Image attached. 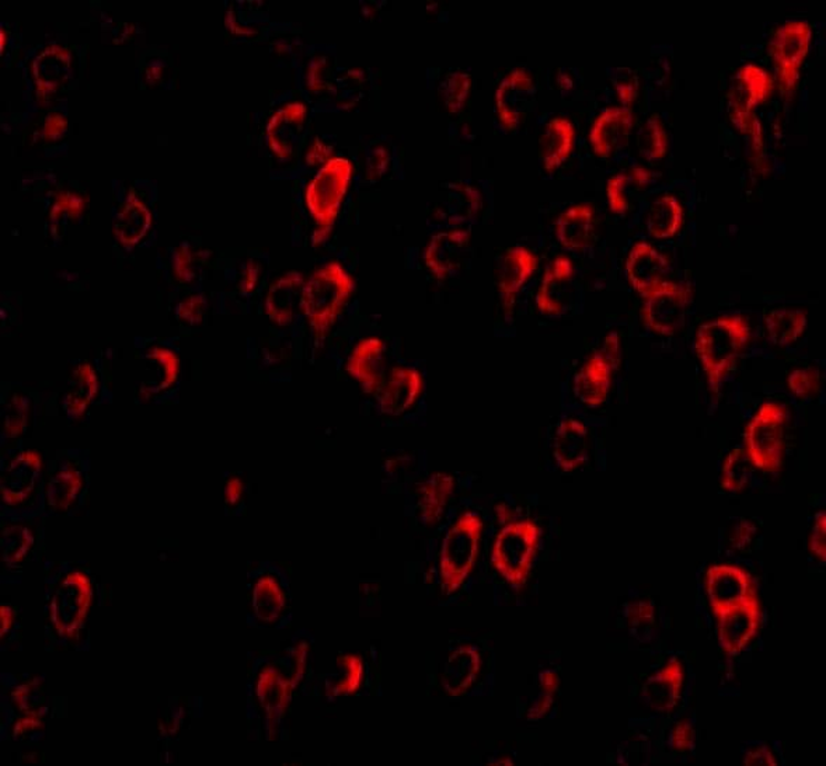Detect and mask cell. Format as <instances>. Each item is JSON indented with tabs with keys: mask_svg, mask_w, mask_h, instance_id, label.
Segmentation results:
<instances>
[{
	"mask_svg": "<svg viewBox=\"0 0 826 766\" xmlns=\"http://www.w3.org/2000/svg\"><path fill=\"white\" fill-rule=\"evenodd\" d=\"M27 415H29V400L20 394H14L9 404L3 405V428L9 434L23 430L26 427Z\"/></svg>",
	"mask_w": 826,
	"mask_h": 766,
	"instance_id": "8d00e7d4",
	"label": "cell"
},
{
	"mask_svg": "<svg viewBox=\"0 0 826 766\" xmlns=\"http://www.w3.org/2000/svg\"><path fill=\"white\" fill-rule=\"evenodd\" d=\"M40 469V455L33 449H24V451L14 455L9 468H3L4 498L9 503L23 500L30 491H33Z\"/></svg>",
	"mask_w": 826,
	"mask_h": 766,
	"instance_id": "4316f807",
	"label": "cell"
},
{
	"mask_svg": "<svg viewBox=\"0 0 826 766\" xmlns=\"http://www.w3.org/2000/svg\"><path fill=\"white\" fill-rule=\"evenodd\" d=\"M635 125L631 107L614 106L599 112L589 128V143L600 158H610L629 143Z\"/></svg>",
	"mask_w": 826,
	"mask_h": 766,
	"instance_id": "5bb4252c",
	"label": "cell"
},
{
	"mask_svg": "<svg viewBox=\"0 0 826 766\" xmlns=\"http://www.w3.org/2000/svg\"><path fill=\"white\" fill-rule=\"evenodd\" d=\"M774 90V78L756 63H745L733 78L728 94V111L734 125L743 132L753 128V112Z\"/></svg>",
	"mask_w": 826,
	"mask_h": 766,
	"instance_id": "30bf717a",
	"label": "cell"
},
{
	"mask_svg": "<svg viewBox=\"0 0 826 766\" xmlns=\"http://www.w3.org/2000/svg\"><path fill=\"white\" fill-rule=\"evenodd\" d=\"M479 669V656L470 648H460L449 657L444 669L442 684L449 694H464L474 683Z\"/></svg>",
	"mask_w": 826,
	"mask_h": 766,
	"instance_id": "1f68e13d",
	"label": "cell"
},
{
	"mask_svg": "<svg viewBox=\"0 0 826 766\" xmlns=\"http://www.w3.org/2000/svg\"><path fill=\"white\" fill-rule=\"evenodd\" d=\"M595 211L591 203L577 202L568 207L556 221V238L563 248L586 250L595 233Z\"/></svg>",
	"mask_w": 826,
	"mask_h": 766,
	"instance_id": "cb8c5ba5",
	"label": "cell"
},
{
	"mask_svg": "<svg viewBox=\"0 0 826 766\" xmlns=\"http://www.w3.org/2000/svg\"><path fill=\"white\" fill-rule=\"evenodd\" d=\"M668 267L667 257L657 248H654L651 243L641 240V242L631 246L626 259L625 270L631 287L645 298L654 288L665 281Z\"/></svg>",
	"mask_w": 826,
	"mask_h": 766,
	"instance_id": "d6986e66",
	"label": "cell"
},
{
	"mask_svg": "<svg viewBox=\"0 0 826 766\" xmlns=\"http://www.w3.org/2000/svg\"><path fill=\"white\" fill-rule=\"evenodd\" d=\"M614 84L618 90L619 99L626 107H630L635 101L638 90V80L636 74L630 71L629 68H618L615 71Z\"/></svg>",
	"mask_w": 826,
	"mask_h": 766,
	"instance_id": "ab89813d",
	"label": "cell"
},
{
	"mask_svg": "<svg viewBox=\"0 0 826 766\" xmlns=\"http://www.w3.org/2000/svg\"><path fill=\"white\" fill-rule=\"evenodd\" d=\"M574 278H576V267L567 256L556 257L546 267L535 297L536 307L541 314L560 316L566 312L571 305Z\"/></svg>",
	"mask_w": 826,
	"mask_h": 766,
	"instance_id": "9a60e30c",
	"label": "cell"
},
{
	"mask_svg": "<svg viewBox=\"0 0 826 766\" xmlns=\"http://www.w3.org/2000/svg\"><path fill=\"white\" fill-rule=\"evenodd\" d=\"M653 181L651 171L641 166H633V168L610 176L606 183V200H608L610 210L615 213L629 211L631 203Z\"/></svg>",
	"mask_w": 826,
	"mask_h": 766,
	"instance_id": "d4e9b609",
	"label": "cell"
},
{
	"mask_svg": "<svg viewBox=\"0 0 826 766\" xmlns=\"http://www.w3.org/2000/svg\"><path fill=\"white\" fill-rule=\"evenodd\" d=\"M589 434L586 422L566 417L557 425L554 455L561 469L573 470L588 459Z\"/></svg>",
	"mask_w": 826,
	"mask_h": 766,
	"instance_id": "7402d4cb",
	"label": "cell"
},
{
	"mask_svg": "<svg viewBox=\"0 0 826 766\" xmlns=\"http://www.w3.org/2000/svg\"><path fill=\"white\" fill-rule=\"evenodd\" d=\"M482 521L479 514L466 511L458 517L445 535L441 549L442 586L448 593L462 586L474 566L481 537Z\"/></svg>",
	"mask_w": 826,
	"mask_h": 766,
	"instance_id": "5b68a950",
	"label": "cell"
},
{
	"mask_svg": "<svg viewBox=\"0 0 826 766\" xmlns=\"http://www.w3.org/2000/svg\"><path fill=\"white\" fill-rule=\"evenodd\" d=\"M426 380L420 369L400 366L391 369L378 394L379 407L385 415L401 416L421 398Z\"/></svg>",
	"mask_w": 826,
	"mask_h": 766,
	"instance_id": "ac0fdd59",
	"label": "cell"
},
{
	"mask_svg": "<svg viewBox=\"0 0 826 766\" xmlns=\"http://www.w3.org/2000/svg\"><path fill=\"white\" fill-rule=\"evenodd\" d=\"M825 521L826 514L824 510L815 514L812 537H809V549H812L815 557L825 561L826 548H825Z\"/></svg>",
	"mask_w": 826,
	"mask_h": 766,
	"instance_id": "b9f144b4",
	"label": "cell"
},
{
	"mask_svg": "<svg viewBox=\"0 0 826 766\" xmlns=\"http://www.w3.org/2000/svg\"><path fill=\"white\" fill-rule=\"evenodd\" d=\"M718 618V637L724 650L738 655L758 630L762 620L759 599L749 597L744 601L716 614Z\"/></svg>",
	"mask_w": 826,
	"mask_h": 766,
	"instance_id": "7c38bea8",
	"label": "cell"
},
{
	"mask_svg": "<svg viewBox=\"0 0 826 766\" xmlns=\"http://www.w3.org/2000/svg\"><path fill=\"white\" fill-rule=\"evenodd\" d=\"M684 223V208L677 197L664 195L648 208L646 227L653 238L665 240L679 232Z\"/></svg>",
	"mask_w": 826,
	"mask_h": 766,
	"instance_id": "f1b7e54d",
	"label": "cell"
},
{
	"mask_svg": "<svg viewBox=\"0 0 826 766\" xmlns=\"http://www.w3.org/2000/svg\"><path fill=\"white\" fill-rule=\"evenodd\" d=\"M765 326L772 342L788 346L806 331L808 316L802 309L776 308L766 314Z\"/></svg>",
	"mask_w": 826,
	"mask_h": 766,
	"instance_id": "f546056e",
	"label": "cell"
},
{
	"mask_svg": "<svg viewBox=\"0 0 826 766\" xmlns=\"http://www.w3.org/2000/svg\"><path fill=\"white\" fill-rule=\"evenodd\" d=\"M342 666L346 668V677L339 685V693L350 694L361 684L364 668L361 658L357 656L341 657Z\"/></svg>",
	"mask_w": 826,
	"mask_h": 766,
	"instance_id": "60d3db41",
	"label": "cell"
},
{
	"mask_svg": "<svg viewBox=\"0 0 826 766\" xmlns=\"http://www.w3.org/2000/svg\"><path fill=\"white\" fill-rule=\"evenodd\" d=\"M470 86L471 82L468 73L456 71L448 74L444 83L442 93L445 103H447L450 111L459 110L464 106L466 98L469 96Z\"/></svg>",
	"mask_w": 826,
	"mask_h": 766,
	"instance_id": "d590c367",
	"label": "cell"
},
{
	"mask_svg": "<svg viewBox=\"0 0 826 766\" xmlns=\"http://www.w3.org/2000/svg\"><path fill=\"white\" fill-rule=\"evenodd\" d=\"M620 360L619 335L611 331L605 337L603 347L591 354L574 377L576 398L588 407H598L608 399L614 369Z\"/></svg>",
	"mask_w": 826,
	"mask_h": 766,
	"instance_id": "ba28073f",
	"label": "cell"
},
{
	"mask_svg": "<svg viewBox=\"0 0 826 766\" xmlns=\"http://www.w3.org/2000/svg\"><path fill=\"white\" fill-rule=\"evenodd\" d=\"M260 586L259 597H256V601L259 604V607L257 608H259L262 618H276V616L280 614L282 607L280 588H278L277 584L270 580V578H265V580L260 583Z\"/></svg>",
	"mask_w": 826,
	"mask_h": 766,
	"instance_id": "74e56055",
	"label": "cell"
},
{
	"mask_svg": "<svg viewBox=\"0 0 826 766\" xmlns=\"http://www.w3.org/2000/svg\"><path fill=\"white\" fill-rule=\"evenodd\" d=\"M706 589L715 614L755 596L748 573L734 565L711 566L707 570Z\"/></svg>",
	"mask_w": 826,
	"mask_h": 766,
	"instance_id": "e0dca14e",
	"label": "cell"
},
{
	"mask_svg": "<svg viewBox=\"0 0 826 766\" xmlns=\"http://www.w3.org/2000/svg\"><path fill=\"white\" fill-rule=\"evenodd\" d=\"M685 668L679 658H670L664 667L654 673L645 685V695L648 705L657 712H668L677 706L683 694Z\"/></svg>",
	"mask_w": 826,
	"mask_h": 766,
	"instance_id": "603a6c76",
	"label": "cell"
},
{
	"mask_svg": "<svg viewBox=\"0 0 826 766\" xmlns=\"http://www.w3.org/2000/svg\"><path fill=\"white\" fill-rule=\"evenodd\" d=\"M577 131L570 118L556 116L546 122L539 138L540 163L546 171H555L574 151Z\"/></svg>",
	"mask_w": 826,
	"mask_h": 766,
	"instance_id": "44dd1931",
	"label": "cell"
},
{
	"mask_svg": "<svg viewBox=\"0 0 826 766\" xmlns=\"http://www.w3.org/2000/svg\"><path fill=\"white\" fill-rule=\"evenodd\" d=\"M745 764H754V765H774L775 758L774 755L769 752L766 747H760L756 749V752L749 753L747 757H745Z\"/></svg>",
	"mask_w": 826,
	"mask_h": 766,
	"instance_id": "f6af8a7d",
	"label": "cell"
},
{
	"mask_svg": "<svg viewBox=\"0 0 826 766\" xmlns=\"http://www.w3.org/2000/svg\"><path fill=\"white\" fill-rule=\"evenodd\" d=\"M812 41V24L806 20H787L772 36L770 53L776 68L777 86L783 96L790 94L796 88Z\"/></svg>",
	"mask_w": 826,
	"mask_h": 766,
	"instance_id": "8992f818",
	"label": "cell"
},
{
	"mask_svg": "<svg viewBox=\"0 0 826 766\" xmlns=\"http://www.w3.org/2000/svg\"><path fill=\"white\" fill-rule=\"evenodd\" d=\"M787 422L788 410L780 401H764L756 409L744 431V449L755 468L768 474L782 468Z\"/></svg>",
	"mask_w": 826,
	"mask_h": 766,
	"instance_id": "3957f363",
	"label": "cell"
},
{
	"mask_svg": "<svg viewBox=\"0 0 826 766\" xmlns=\"http://www.w3.org/2000/svg\"><path fill=\"white\" fill-rule=\"evenodd\" d=\"M538 266L539 257L527 246H509L504 251L497 267V291L506 307H511Z\"/></svg>",
	"mask_w": 826,
	"mask_h": 766,
	"instance_id": "2e32d148",
	"label": "cell"
},
{
	"mask_svg": "<svg viewBox=\"0 0 826 766\" xmlns=\"http://www.w3.org/2000/svg\"><path fill=\"white\" fill-rule=\"evenodd\" d=\"M306 116H308V110L299 101L283 106L273 115L267 133L271 149L278 157L286 158L292 153L295 142L302 131Z\"/></svg>",
	"mask_w": 826,
	"mask_h": 766,
	"instance_id": "484cf974",
	"label": "cell"
},
{
	"mask_svg": "<svg viewBox=\"0 0 826 766\" xmlns=\"http://www.w3.org/2000/svg\"><path fill=\"white\" fill-rule=\"evenodd\" d=\"M750 337L753 329L742 314L721 315L699 326L695 350L713 394L720 392Z\"/></svg>",
	"mask_w": 826,
	"mask_h": 766,
	"instance_id": "6da1fadb",
	"label": "cell"
},
{
	"mask_svg": "<svg viewBox=\"0 0 826 766\" xmlns=\"http://www.w3.org/2000/svg\"><path fill=\"white\" fill-rule=\"evenodd\" d=\"M691 299L688 283L663 281L645 297L643 320L658 335L673 336L683 329Z\"/></svg>",
	"mask_w": 826,
	"mask_h": 766,
	"instance_id": "9c48e42d",
	"label": "cell"
},
{
	"mask_svg": "<svg viewBox=\"0 0 826 766\" xmlns=\"http://www.w3.org/2000/svg\"><path fill=\"white\" fill-rule=\"evenodd\" d=\"M454 489V476L445 471H436L426 480L420 493V510L426 521H436L441 517Z\"/></svg>",
	"mask_w": 826,
	"mask_h": 766,
	"instance_id": "d6a6232c",
	"label": "cell"
},
{
	"mask_svg": "<svg viewBox=\"0 0 826 766\" xmlns=\"http://www.w3.org/2000/svg\"><path fill=\"white\" fill-rule=\"evenodd\" d=\"M356 280L339 261L319 267L306 280L300 309L316 339L324 340L350 301Z\"/></svg>",
	"mask_w": 826,
	"mask_h": 766,
	"instance_id": "7a4b0ae2",
	"label": "cell"
},
{
	"mask_svg": "<svg viewBox=\"0 0 826 766\" xmlns=\"http://www.w3.org/2000/svg\"><path fill=\"white\" fill-rule=\"evenodd\" d=\"M386 345L378 336H365L356 342L346 362V371L365 394L378 395L385 384Z\"/></svg>",
	"mask_w": 826,
	"mask_h": 766,
	"instance_id": "4fadbf2b",
	"label": "cell"
},
{
	"mask_svg": "<svg viewBox=\"0 0 826 766\" xmlns=\"http://www.w3.org/2000/svg\"><path fill=\"white\" fill-rule=\"evenodd\" d=\"M541 529L533 519L509 523L497 535L492 564L508 583L521 586L538 554Z\"/></svg>",
	"mask_w": 826,
	"mask_h": 766,
	"instance_id": "277c9868",
	"label": "cell"
},
{
	"mask_svg": "<svg viewBox=\"0 0 826 766\" xmlns=\"http://www.w3.org/2000/svg\"><path fill=\"white\" fill-rule=\"evenodd\" d=\"M303 276L289 271L270 288L267 295V314L278 325L291 324L295 309L302 302Z\"/></svg>",
	"mask_w": 826,
	"mask_h": 766,
	"instance_id": "83f0119b",
	"label": "cell"
},
{
	"mask_svg": "<svg viewBox=\"0 0 826 766\" xmlns=\"http://www.w3.org/2000/svg\"><path fill=\"white\" fill-rule=\"evenodd\" d=\"M352 170V163L347 158H332L310 181L306 203L321 229L329 230L339 216L342 198L351 183Z\"/></svg>",
	"mask_w": 826,
	"mask_h": 766,
	"instance_id": "52a82bcc",
	"label": "cell"
},
{
	"mask_svg": "<svg viewBox=\"0 0 826 766\" xmlns=\"http://www.w3.org/2000/svg\"><path fill=\"white\" fill-rule=\"evenodd\" d=\"M750 460L744 448H734L724 459L721 469L723 489L743 490L750 479Z\"/></svg>",
	"mask_w": 826,
	"mask_h": 766,
	"instance_id": "e575fe53",
	"label": "cell"
},
{
	"mask_svg": "<svg viewBox=\"0 0 826 766\" xmlns=\"http://www.w3.org/2000/svg\"><path fill=\"white\" fill-rule=\"evenodd\" d=\"M557 683H559V679H557L556 674L551 672H546L544 675H541V695L538 706L535 707L536 714L538 716L544 715L547 710V707L550 705L551 698H554V695L557 689Z\"/></svg>",
	"mask_w": 826,
	"mask_h": 766,
	"instance_id": "7bdbcfd3",
	"label": "cell"
},
{
	"mask_svg": "<svg viewBox=\"0 0 826 766\" xmlns=\"http://www.w3.org/2000/svg\"><path fill=\"white\" fill-rule=\"evenodd\" d=\"M669 136L665 130L661 117H648L637 133V149L648 162H657L668 153Z\"/></svg>",
	"mask_w": 826,
	"mask_h": 766,
	"instance_id": "836d02e7",
	"label": "cell"
},
{
	"mask_svg": "<svg viewBox=\"0 0 826 766\" xmlns=\"http://www.w3.org/2000/svg\"><path fill=\"white\" fill-rule=\"evenodd\" d=\"M470 235L468 230H447L432 236L424 250V262L434 277L444 280L462 265Z\"/></svg>",
	"mask_w": 826,
	"mask_h": 766,
	"instance_id": "ffe728a7",
	"label": "cell"
},
{
	"mask_svg": "<svg viewBox=\"0 0 826 766\" xmlns=\"http://www.w3.org/2000/svg\"><path fill=\"white\" fill-rule=\"evenodd\" d=\"M694 738L695 730L688 722L678 723V725L674 727L673 733H670V744H673V747L678 749V752H685V749H688L691 746V743H694Z\"/></svg>",
	"mask_w": 826,
	"mask_h": 766,
	"instance_id": "ee69618b",
	"label": "cell"
},
{
	"mask_svg": "<svg viewBox=\"0 0 826 766\" xmlns=\"http://www.w3.org/2000/svg\"><path fill=\"white\" fill-rule=\"evenodd\" d=\"M536 83L525 68H514L498 83L495 100L496 115L508 131L517 130L535 103Z\"/></svg>",
	"mask_w": 826,
	"mask_h": 766,
	"instance_id": "8fae6325",
	"label": "cell"
},
{
	"mask_svg": "<svg viewBox=\"0 0 826 766\" xmlns=\"http://www.w3.org/2000/svg\"><path fill=\"white\" fill-rule=\"evenodd\" d=\"M98 374L89 362H80L69 382L66 395V409L71 416H80L88 409L98 394Z\"/></svg>",
	"mask_w": 826,
	"mask_h": 766,
	"instance_id": "4dcf8cb0",
	"label": "cell"
},
{
	"mask_svg": "<svg viewBox=\"0 0 826 766\" xmlns=\"http://www.w3.org/2000/svg\"><path fill=\"white\" fill-rule=\"evenodd\" d=\"M787 387L797 398H807L817 387V372L812 368H797L787 375Z\"/></svg>",
	"mask_w": 826,
	"mask_h": 766,
	"instance_id": "f35d334b",
	"label": "cell"
}]
</instances>
